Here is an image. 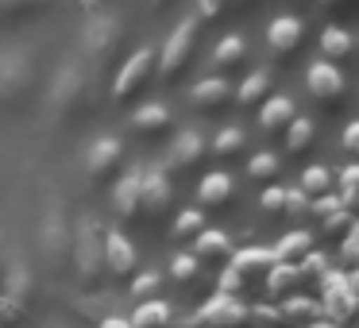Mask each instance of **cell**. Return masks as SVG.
<instances>
[{
    "instance_id": "cell-12",
    "label": "cell",
    "mask_w": 359,
    "mask_h": 328,
    "mask_svg": "<svg viewBox=\"0 0 359 328\" xmlns=\"http://www.w3.org/2000/svg\"><path fill=\"white\" fill-rule=\"evenodd\" d=\"M302 43H305V20L302 16H278L271 27H266V50L278 66L294 62L302 55Z\"/></svg>"
},
{
    "instance_id": "cell-32",
    "label": "cell",
    "mask_w": 359,
    "mask_h": 328,
    "mask_svg": "<svg viewBox=\"0 0 359 328\" xmlns=\"http://www.w3.org/2000/svg\"><path fill=\"white\" fill-rule=\"evenodd\" d=\"M266 97H271V74H266V70L248 74L243 86H240V104H243V109H259Z\"/></svg>"
},
{
    "instance_id": "cell-16",
    "label": "cell",
    "mask_w": 359,
    "mask_h": 328,
    "mask_svg": "<svg viewBox=\"0 0 359 328\" xmlns=\"http://www.w3.org/2000/svg\"><path fill=\"white\" fill-rule=\"evenodd\" d=\"M174 209V186L163 166L143 170V220H163Z\"/></svg>"
},
{
    "instance_id": "cell-14",
    "label": "cell",
    "mask_w": 359,
    "mask_h": 328,
    "mask_svg": "<svg viewBox=\"0 0 359 328\" xmlns=\"http://www.w3.org/2000/svg\"><path fill=\"white\" fill-rule=\"evenodd\" d=\"M140 274V251L135 243L128 240L124 232H104V278H120V282H132Z\"/></svg>"
},
{
    "instance_id": "cell-44",
    "label": "cell",
    "mask_w": 359,
    "mask_h": 328,
    "mask_svg": "<svg viewBox=\"0 0 359 328\" xmlns=\"http://www.w3.org/2000/svg\"><path fill=\"white\" fill-rule=\"evenodd\" d=\"M228 0H197V20H205V24H217L220 16H224Z\"/></svg>"
},
{
    "instance_id": "cell-38",
    "label": "cell",
    "mask_w": 359,
    "mask_h": 328,
    "mask_svg": "<svg viewBox=\"0 0 359 328\" xmlns=\"http://www.w3.org/2000/svg\"><path fill=\"white\" fill-rule=\"evenodd\" d=\"M205 232V212L201 209H186L174 217V240H197Z\"/></svg>"
},
{
    "instance_id": "cell-21",
    "label": "cell",
    "mask_w": 359,
    "mask_h": 328,
    "mask_svg": "<svg viewBox=\"0 0 359 328\" xmlns=\"http://www.w3.org/2000/svg\"><path fill=\"white\" fill-rule=\"evenodd\" d=\"M236 97V89H232V81L228 78H205V81H197L194 89H189V101H194V109L197 112H220L228 101Z\"/></svg>"
},
{
    "instance_id": "cell-30",
    "label": "cell",
    "mask_w": 359,
    "mask_h": 328,
    "mask_svg": "<svg viewBox=\"0 0 359 328\" xmlns=\"http://www.w3.org/2000/svg\"><path fill=\"white\" fill-rule=\"evenodd\" d=\"M228 263H232V271H240L243 278H248V274H259V271H271L274 266V255L266 247H243V251H232V259H228Z\"/></svg>"
},
{
    "instance_id": "cell-22",
    "label": "cell",
    "mask_w": 359,
    "mask_h": 328,
    "mask_svg": "<svg viewBox=\"0 0 359 328\" xmlns=\"http://www.w3.org/2000/svg\"><path fill=\"white\" fill-rule=\"evenodd\" d=\"M294 116H297V104L290 101V97H266V101L259 104V128H263L266 135L286 132V128L294 124Z\"/></svg>"
},
{
    "instance_id": "cell-28",
    "label": "cell",
    "mask_w": 359,
    "mask_h": 328,
    "mask_svg": "<svg viewBox=\"0 0 359 328\" xmlns=\"http://www.w3.org/2000/svg\"><path fill=\"white\" fill-rule=\"evenodd\" d=\"M351 50H355V39H351V32H344V27H325L320 32V62H344V58H351Z\"/></svg>"
},
{
    "instance_id": "cell-31",
    "label": "cell",
    "mask_w": 359,
    "mask_h": 328,
    "mask_svg": "<svg viewBox=\"0 0 359 328\" xmlns=\"http://www.w3.org/2000/svg\"><path fill=\"white\" fill-rule=\"evenodd\" d=\"M170 317H174V309L163 301V297H155V301H143L128 324L132 328H170Z\"/></svg>"
},
{
    "instance_id": "cell-9",
    "label": "cell",
    "mask_w": 359,
    "mask_h": 328,
    "mask_svg": "<svg viewBox=\"0 0 359 328\" xmlns=\"http://www.w3.org/2000/svg\"><path fill=\"white\" fill-rule=\"evenodd\" d=\"M155 66H158V47H143L120 66L116 81H112V101L116 104H132L143 89L155 81Z\"/></svg>"
},
{
    "instance_id": "cell-19",
    "label": "cell",
    "mask_w": 359,
    "mask_h": 328,
    "mask_svg": "<svg viewBox=\"0 0 359 328\" xmlns=\"http://www.w3.org/2000/svg\"><path fill=\"white\" fill-rule=\"evenodd\" d=\"M197 201H201V212H205V209H209V212L228 209V205L236 201V182H232V174H224V170L205 174L201 186H197Z\"/></svg>"
},
{
    "instance_id": "cell-36",
    "label": "cell",
    "mask_w": 359,
    "mask_h": 328,
    "mask_svg": "<svg viewBox=\"0 0 359 328\" xmlns=\"http://www.w3.org/2000/svg\"><path fill=\"white\" fill-rule=\"evenodd\" d=\"M243 147H248V132H243V128H224V132H217V139H212L209 151L217 158H236Z\"/></svg>"
},
{
    "instance_id": "cell-46",
    "label": "cell",
    "mask_w": 359,
    "mask_h": 328,
    "mask_svg": "<svg viewBox=\"0 0 359 328\" xmlns=\"http://www.w3.org/2000/svg\"><path fill=\"white\" fill-rule=\"evenodd\" d=\"M240 289H243V274H240V271H232V266H224L217 294H232V297H240Z\"/></svg>"
},
{
    "instance_id": "cell-54",
    "label": "cell",
    "mask_w": 359,
    "mask_h": 328,
    "mask_svg": "<svg viewBox=\"0 0 359 328\" xmlns=\"http://www.w3.org/2000/svg\"><path fill=\"white\" fill-rule=\"evenodd\" d=\"M97 4H101V0H86V8H97Z\"/></svg>"
},
{
    "instance_id": "cell-7",
    "label": "cell",
    "mask_w": 359,
    "mask_h": 328,
    "mask_svg": "<svg viewBox=\"0 0 359 328\" xmlns=\"http://www.w3.org/2000/svg\"><path fill=\"white\" fill-rule=\"evenodd\" d=\"M320 317L332 320V324L348 328L351 317H355V301H359V278L355 271L344 274V271H325L320 274Z\"/></svg>"
},
{
    "instance_id": "cell-47",
    "label": "cell",
    "mask_w": 359,
    "mask_h": 328,
    "mask_svg": "<svg viewBox=\"0 0 359 328\" xmlns=\"http://www.w3.org/2000/svg\"><path fill=\"white\" fill-rule=\"evenodd\" d=\"M317 8L328 12V16H340V12L351 8V0H317Z\"/></svg>"
},
{
    "instance_id": "cell-3",
    "label": "cell",
    "mask_w": 359,
    "mask_h": 328,
    "mask_svg": "<svg viewBox=\"0 0 359 328\" xmlns=\"http://www.w3.org/2000/svg\"><path fill=\"white\" fill-rule=\"evenodd\" d=\"M70 243H74V217L62 193H47L39 217V255L55 274L70 266Z\"/></svg>"
},
{
    "instance_id": "cell-40",
    "label": "cell",
    "mask_w": 359,
    "mask_h": 328,
    "mask_svg": "<svg viewBox=\"0 0 359 328\" xmlns=\"http://www.w3.org/2000/svg\"><path fill=\"white\" fill-rule=\"evenodd\" d=\"M355 182H359V166L355 163H348L340 170V205L348 212H355Z\"/></svg>"
},
{
    "instance_id": "cell-11",
    "label": "cell",
    "mask_w": 359,
    "mask_h": 328,
    "mask_svg": "<svg viewBox=\"0 0 359 328\" xmlns=\"http://www.w3.org/2000/svg\"><path fill=\"white\" fill-rule=\"evenodd\" d=\"M305 89H309V97L317 104H325V109H340V104L348 101V78H344L340 66H332V62H313L309 74H305Z\"/></svg>"
},
{
    "instance_id": "cell-27",
    "label": "cell",
    "mask_w": 359,
    "mask_h": 328,
    "mask_svg": "<svg viewBox=\"0 0 359 328\" xmlns=\"http://www.w3.org/2000/svg\"><path fill=\"white\" fill-rule=\"evenodd\" d=\"M309 251H317L313 247V232H305V228H294V232H286L278 243H274V263H302Z\"/></svg>"
},
{
    "instance_id": "cell-43",
    "label": "cell",
    "mask_w": 359,
    "mask_h": 328,
    "mask_svg": "<svg viewBox=\"0 0 359 328\" xmlns=\"http://www.w3.org/2000/svg\"><path fill=\"white\" fill-rule=\"evenodd\" d=\"M259 205H263V212H266V217H278V212L286 209V189L266 186V189H263V197H259Z\"/></svg>"
},
{
    "instance_id": "cell-26",
    "label": "cell",
    "mask_w": 359,
    "mask_h": 328,
    "mask_svg": "<svg viewBox=\"0 0 359 328\" xmlns=\"http://www.w3.org/2000/svg\"><path fill=\"white\" fill-rule=\"evenodd\" d=\"M302 282H305V274L297 263H274L271 271H266V294H271L274 301H282V297L297 294Z\"/></svg>"
},
{
    "instance_id": "cell-13",
    "label": "cell",
    "mask_w": 359,
    "mask_h": 328,
    "mask_svg": "<svg viewBox=\"0 0 359 328\" xmlns=\"http://www.w3.org/2000/svg\"><path fill=\"white\" fill-rule=\"evenodd\" d=\"M112 209L124 228L143 220V166H132L128 174H120V182L112 186Z\"/></svg>"
},
{
    "instance_id": "cell-8",
    "label": "cell",
    "mask_w": 359,
    "mask_h": 328,
    "mask_svg": "<svg viewBox=\"0 0 359 328\" xmlns=\"http://www.w3.org/2000/svg\"><path fill=\"white\" fill-rule=\"evenodd\" d=\"M197 32H201V20L197 16H186L178 27L170 32V39L158 47V66L155 74L163 81H178L182 74H186L189 58H194V47H197Z\"/></svg>"
},
{
    "instance_id": "cell-4",
    "label": "cell",
    "mask_w": 359,
    "mask_h": 328,
    "mask_svg": "<svg viewBox=\"0 0 359 328\" xmlns=\"http://www.w3.org/2000/svg\"><path fill=\"white\" fill-rule=\"evenodd\" d=\"M70 266L78 274L81 289H101L104 286V228L97 217L74 220V243H70Z\"/></svg>"
},
{
    "instance_id": "cell-51",
    "label": "cell",
    "mask_w": 359,
    "mask_h": 328,
    "mask_svg": "<svg viewBox=\"0 0 359 328\" xmlns=\"http://www.w3.org/2000/svg\"><path fill=\"white\" fill-rule=\"evenodd\" d=\"M170 4H174V0H151V8H155V12H166Z\"/></svg>"
},
{
    "instance_id": "cell-6",
    "label": "cell",
    "mask_w": 359,
    "mask_h": 328,
    "mask_svg": "<svg viewBox=\"0 0 359 328\" xmlns=\"http://www.w3.org/2000/svg\"><path fill=\"white\" fill-rule=\"evenodd\" d=\"M39 89V62L27 50H8L0 55V104L4 109H27Z\"/></svg>"
},
{
    "instance_id": "cell-45",
    "label": "cell",
    "mask_w": 359,
    "mask_h": 328,
    "mask_svg": "<svg viewBox=\"0 0 359 328\" xmlns=\"http://www.w3.org/2000/svg\"><path fill=\"white\" fill-rule=\"evenodd\" d=\"M297 266H302V274H305V278H320V274L328 271V259L320 255V251H309V255H305Z\"/></svg>"
},
{
    "instance_id": "cell-49",
    "label": "cell",
    "mask_w": 359,
    "mask_h": 328,
    "mask_svg": "<svg viewBox=\"0 0 359 328\" xmlns=\"http://www.w3.org/2000/svg\"><path fill=\"white\" fill-rule=\"evenodd\" d=\"M170 328H197V320L189 317V313H174V317H170Z\"/></svg>"
},
{
    "instance_id": "cell-42",
    "label": "cell",
    "mask_w": 359,
    "mask_h": 328,
    "mask_svg": "<svg viewBox=\"0 0 359 328\" xmlns=\"http://www.w3.org/2000/svg\"><path fill=\"white\" fill-rule=\"evenodd\" d=\"M355 259H359V228H351L340 243V263H344V274L355 271Z\"/></svg>"
},
{
    "instance_id": "cell-23",
    "label": "cell",
    "mask_w": 359,
    "mask_h": 328,
    "mask_svg": "<svg viewBox=\"0 0 359 328\" xmlns=\"http://www.w3.org/2000/svg\"><path fill=\"white\" fill-rule=\"evenodd\" d=\"M189 255L201 266L205 263H228V259H232V240H228V232H220V228H205L194 240V251H189Z\"/></svg>"
},
{
    "instance_id": "cell-48",
    "label": "cell",
    "mask_w": 359,
    "mask_h": 328,
    "mask_svg": "<svg viewBox=\"0 0 359 328\" xmlns=\"http://www.w3.org/2000/svg\"><path fill=\"white\" fill-rule=\"evenodd\" d=\"M355 147H359V124H348V128H344V151L351 155Z\"/></svg>"
},
{
    "instance_id": "cell-1",
    "label": "cell",
    "mask_w": 359,
    "mask_h": 328,
    "mask_svg": "<svg viewBox=\"0 0 359 328\" xmlns=\"http://www.w3.org/2000/svg\"><path fill=\"white\" fill-rule=\"evenodd\" d=\"M132 27L120 12H93L89 24L81 27V66L89 70V78H104L112 70L120 55H124Z\"/></svg>"
},
{
    "instance_id": "cell-25",
    "label": "cell",
    "mask_w": 359,
    "mask_h": 328,
    "mask_svg": "<svg viewBox=\"0 0 359 328\" xmlns=\"http://www.w3.org/2000/svg\"><path fill=\"white\" fill-rule=\"evenodd\" d=\"M243 62H248V43H243V35H224L217 43V50H212V70H217V78L236 74Z\"/></svg>"
},
{
    "instance_id": "cell-10",
    "label": "cell",
    "mask_w": 359,
    "mask_h": 328,
    "mask_svg": "<svg viewBox=\"0 0 359 328\" xmlns=\"http://www.w3.org/2000/svg\"><path fill=\"white\" fill-rule=\"evenodd\" d=\"M197 328H251V305L232 294H212L194 313Z\"/></svg>"
},
{
    "instance_id": "cell-17",
    "label": "cell",
    "mask_w": 359,
    "mask_h": 328,
    "mask_svg": "<svg viewBox=\"0 0 359 328\" xmlns=\"http://www.w3.org/2000/svg\"><path fill=\"white\" fill-rule=\"evenodd\" d=\"M128 128H132L135 135H143V139H166V135L174 132V112L158 101L140 104V109L132 112V120H128Z\"/></svg>"
},
{
    "instance_id": "cell-37",
    "label": "cell",
    "mask_w": 359,
    "mask_h": 328,
    "mask_svg": "<svg viewBox=\"0 0 359 328\" xmlns=\"http://www.w3.org/2000/svg\"><path fill=\"white\" fill-rule=\"evenodd\" d=\"M158 289H163V274L158 271H143V274H135L132 282H128V297H135V301H155L158 297Z\"/></svg>"
},
{
    "instance_id": "cell-24",
    "label": "cell",
    "mask_w": 359,
    "mask_h": 328,
    "mask_svg": "<svg viewBox=\"0 0 359 328\" xmlns=\"http://www.w3.org/2000/svg\"><path fill=\"white\" fill-rule=\"evenodd\" d=\"M274 305H278V313H282V328H309L313 320H320V305L313 301V297L290 294Z\"/></svg>"
},
{
    "instance_id": "cell-2",
    "label": "cell",
    "mask_w": 359,
    "mask_h": 328,
    "mask_svg": "<svg viewBox=\"0 0 359 328\" xmlns=\"http://www.w3.org/2000/svg\"><path fill=\"white\" fill-rule=\"evenodd\" d=\"M50 120L58 128H74L93 112V78L81 62H62L50 81V97H47Z\"/></svg>"
},
{
    "instance_id": "cell-33",
    "label": "cell",
    "mask_w": 359,
    "mask_h": 328,
    "mask_svg": "<svg viewBox=\"0 0 359 328\" xmlns=\"http://www.w3.org/2000/svg\"><path fill=\"white\" fill-rule=\"evenodd\" d=\"M313 135H317V128H313V120H305V116H294V124L286 128V151L290 155H309V147H313Z\"/></svg>"
},
{
    "instance_id": "cell-5",
    "label": "cell",
    "mask_w": 359,
    "mask_h": 328,
    "mask_svg": "<svg viewBox=\"0 0 359 328\" xmlns=\"http://www.w3.org/2000/svg\"><path fill=\"white\" fill-rule=\"evenodd\" d=\"M35 271L27 259H12L0 274V328H20L35 309Z\"/></svg>"
},
{
    "instance_id": "cell-50",
    "label": "cell",
    "mask_w": 359,
    "mask_h": 328,
    "mask_svg": "<svg viewBox=\"0 0 359 328\" xmlns=\"http://www.w3.org/2000/svg\"><path fill=\"white\" fill-rule=\"evenodd\" d=\"M97 328H132V324H128L124 317H101V320H97Z\"/></svg>"
},
{
    "instance_id": "cell-53",
    "label": "cell",
    "mask_w": 359,
    "mask_h": 328,
    "mask_svg": "<svg viewBox=\"0 0 359 328\" xmlns=\"http://www.w3.org/2000/svg\"><path fill=\"white\" fill-rule=\"evenodd\" d=\"M0 274H4V235H0Z\"/></svg>"
},
{
    "instance_id": "cell-34",
    "label": "cell",
    "mask_w": 359,
    "mask_h": 328,
    "mask_svg": "<svg viewBox=\"0 0 359 328\" xmlns=\"http://www.w3.org/2000/svg\"><path fill=\"white\" fill-rule=\"evenodd\" d=\"M201 271H205V266L197 263L189 251H178V255L170 259V271H166V278L178 282V286H194V282L201 278Z\"/></svg>"
},
{
    "instance_id": "cell-29",
    "label": "cell",
    "mask_w": 359,
    "mask_h": 328,
    "mask_svg": "<svg viewBox=\"0 0 359 328\" xmlns=\"http://www.w3.org/2000/svg\"><path fill=\"white\" fill-rule=\"evenodd\" d=\"M58 0H0V24H24L32 16L50 12Z\"/></svg>"
},
{
    "instance_id": "cell-52",
    "label": "cell",
    "mask_w": 359,
    "mask_h": 328,
    "mask_svg": "<svg viewBox=\"0 0 359 328\" xmlns=\"http://www.w3.org/2000/svg\"><path fill=\"white\" fill-rule=\"evenodd\" d=\"M228 4H236V8H251V0H228Z\"/></svg>"
},
{
    "instance_id": "cell-18",
    "label": "cell",
    "mask_w": 359,
    "mask_h": 328,
    "mask_svg": "<svg viewBox=\"0 0 359 328\" xmlns=\"http://www.w3.org/2000/svg\"><path fill=\"white\" fill-rule=\"evenodd\" d=\"M309 217H317L320 224H325V232L332 235V240H344V235H348L351 228H355V217H351V212L344 209V205H340V197H336V193L313 197Z\"/></svg>"
},
{
    "instance_id": "cell-35",
    "label": "cell",
    "mask_w": 359,
    "mask_h": 328,
    "mask_svg": "<svg viewBox=\"0 0 359 328\" xmlns=\"http://www.w3.org/2000/svg\"><path fill=\"white\" fill-rule=\"evenodd\" d=\"M302 189L305 197H325V193H332V170L328 166H305L302 170Z\"/></svg>"
},
{
    "instance_id": "cell-20",
    "label": "cell",
    "mask_w": 359,
    "mask_h": 328,
    "mask_svg": "<svg viewBox=\"0 0 359 328\" xmlns=\"http://www.w3.org/2000/svg\"><path fill=\"white\" fill-rule=\"evenodd\" d=\"M205 155H209V143L201 139L197 132H182L170 147V166L178 174H194L205 166Z\"/></svg>"
},
{
    "instance_id": "cell-15",
    "label": "cell",
    "mask_w": 359,
    "mask_h": 328,
    "mask_svg": "<svg viewBox=\"0 0 359 328\" xmlns=\"http://www.w3.org/2000/svg\"><path fill=\"white\" fill-rule=\"evenodd\" d=\"M120 166H124V143H120L116 135H101V139L89 147V155H86L89 182H93V186H104Z\"/></svg>"
},
{
    "instance_id": "cell-39",
    "label": "cell",
    "mask_w": 359,
    "mask_h": 328,
    "mask_svg": "<svg viewBox=\"0 0 359 328\" xmlns=\"http://www.w3.org/2000/svg\"><path fill=\"white\" fill-rule=\"evenodd\" d=\"M278 170H282V163H278V155H271V151H263V155H255L248 163V178H255V182H274Z\"/></svg>"
},
{
    "instance_id": "cell-41",
    "label": "cell",
    "mask_w": 359,
    "mask_h": 328,
    "mask_svg": "<svg viewBox=\"0 0 359 328\" xmlns=\"http://www.w3.org/2000/svg\"><path fill=\"white\" fill-rule=\"evenodd\" d=\"M309 205H313V197H305L302 189H286V209L282 212H286L290 220H305L309 217Z\"/></svg>"
}]
</instances>
